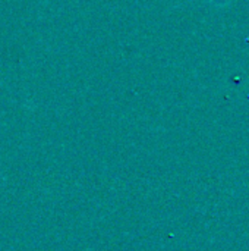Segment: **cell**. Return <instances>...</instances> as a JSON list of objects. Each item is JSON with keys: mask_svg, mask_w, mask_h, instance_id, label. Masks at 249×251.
Here are the masks:
<instances>
[{"mask_svg": "<svg viewBox=\"0 0 249 251\" xmlns=\"http://www.w3.org/2000/svg\"><path fill=\"white\" fill-rule=\"evenodd\" d=\"M210 4L216 6V7H226L232 3V0H208Z\"/></svg>", "mask_w": 249, "mask_h": 251, "instance_id": "cell-1", "label": "cell"}]
</instances>
